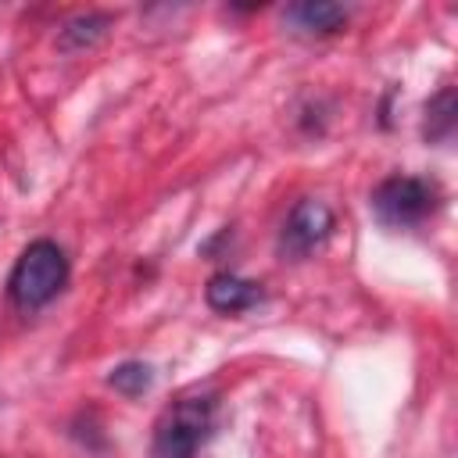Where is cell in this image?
Masks as SVG:
<instances>
[{"mask_svg": "<svg viewBox=\"0 0 458 458\" xmlns=\"http://www.w3.org/2000/svg\"><path fill=\"white\" fill-rule=\"evenodd\" d=\"M204 297H208V304H211L215 311L236 315V311L254 308V304L265 297V290H261V283H254V279H240V276H233V272H218V276L208 279Z\"/></svg>", "mask_w": 458, "mask_h": 458, "instance_id": "obj_5", "label": "cell"}, {"mask_svg": "<svg viewBox=\"0 0 458 458\" xmlns=\"http://www.w3.org/2000/svg\"><path fill=\"white\" fill-rule=\"evenodd\" d=\"M451 132H454V89L447 86L426 104V140L444 143L451 140Z\"/></svg>", "mask_w": 458, "mask_h": 458, "instance_id": "obj_8", "label": "cell"}, {"mask_svg": "<svg viewBox=\"0 0 458 458\" xmlns=\"http://www.w3.org/2000/svg\"><path fill=\"white\" fill-rule=\"evenodd\" d=\"M111 29V14L104 11H86L64 21L61 29V50H89L93 43H100Z\"/></svg>", "mask_w": 458, "mask_h": 458, "instance_id": "obj_7", "label": "cell"}, {"mask_svg": "<svg viewBox=\"0 0 458 458\" xmlns=\"http://www.w3.org/2000/svg\"><path fill=\"white\" fill-rule=\"evenodd\" d=\"M107 383H111L118 394H125V397H140L143 390H150L154 372H150V365H147V361H122V365H114V369H111Z\"/></svg>", "mask_w": 458, "mask_h": 458, "instance_id": "obj_9", "label": "cell"}, {"mask_svg": "<svg viewBox=\"0 0 458 458\" xmlns=\"http://www.w3.org/2000/svg\"><path fill=\"white\" fill-rule=\"evenodd\" d=\"M437 204V186L419 175H390L372 190V211L386 225H415L426 215H433Z\"/></svg>", "mask_w": 458, "mask_h": 458, "instance_id": "obj_3", "label": "cell"}, {"mask_svg": "<svg viewBox=\"0 0 458 458\" xmlns=\"http://www.w3.org/2000/svg\"><path fill=\"white\" fill-rule=\"evenodd\" d=\"M215 422V394L193 390L172 401L154 426V458H193Z\"/></svg>", "mask_w": 458, "mask_h": 458, "instance_id": "obj_1", "label": "cell"}, {"mask_svg": "<svg viewBox=\"0 0 458 458\" xmlns=\"http://www.w3.org/2000/svg\"><path fill=\"white\" fill-rule=\"evenodd\" d=\"M329 233H333V211H329L322 200L304 197V200H297L293 211L286 215L283 233H279V247H283V254H290V258H304V254H311L315 247H322Z\"/></svg>", "mask_w": 458, "mask_h": 458, "instance_id": "obj_4", "label": "cell"}, {"mask_svg": "<svg viewBox=\"0 0 458 458\" xmlns=\"http://www.w3.org/2000/svg\"><path fill=\"white\" fill-rule=\"evenodd\" d=\"M68 279V258L54 240H36L21 250V258L11 268L7 293L18 308H43L61 293Z\"/></svg>", "mask_w": 458, "mask_h": 458, "instance_id": "obj_2", "label": "cell"}, {"mask_svg": "<svg viewBox=\"0 0 458 458\" xmlns=\"http://www.w3.org/2000/svg\"><path fill=\"white\" fill-rule=\"evenodd\" d=\"M290 18H293V25H297L301 32L326 36V32H336V29L347 21V7L329 4V0H308V4L290 7Z\"/></svg>", "mask_w": 458, "mask_h": 458, "instance_id": "obj_6", "label": "cell"}]
</instances>
